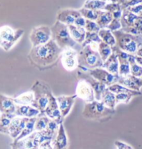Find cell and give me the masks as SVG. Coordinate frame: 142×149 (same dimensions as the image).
<instances>
[{
    "instance_id": "1",
    "label": "cell",
    "mask_w": 142,
    "mask_h": 149,
    "mask_svg": "<svg viewBox=\"0 0 142 149\" xmlns=\"http://www.w3.org/2000/svg\"><path fill=\"white\" fill-rule=\"evenodd\" d=\"M62 50L52 39L46 44L32 47L27 58L31 65L40 70H45L56 64L61 58Z\"/></svg>"
},
{
    "instance_id": "2",
    "label": "cell",
    "mask_w": 142,
    "mask_h": 149,
    "mask_svg": "<svg viewBox=\"0 0 142 149\" xmlns=\"http://www.w3.org/2000/svg\"><path fill=\"white\" fill-rule=\"evenodd\" d=\"M115 113L116 110L107 108L101 101L95 100L85 103L82 114L86 119L104 122L112 119Z\"/></svg>"
},
{
    "instance_id": "3",
    "label": "cell",
    "mask_w": 142,
    "mask_h": 149,
    "mask_svg": "<svg viewBox=\"0 0 142 149\" xmlns=\"http://www.w3.org/2000/svg\"><path fill=\"white\" fill-rule=\"evenodd\" d=\"M78 60V69L84 72H86L87 70L103 67L104 63L98 51L93 48L91 45H86L80 49Z\"/></svg>"
},
{
    "instance_id": "4",
    "label": "cell",
    "mask_w": 142,
    "mask_h": 149,
    "mask_svg": "<svg viewBox=\"0 0 142 149\" xmlns=\"http://www.w3.org/2000/svg\"><path fill=\"white\" fill-rule=\"evenodd\" d=\"M112 33L116 38V46L127 54L135 55L139 47L142 45V35H134L121 30Z\"/></svg>"
},
{
    "instance_id": "5",
    "label": "cell",
    "mask_w": 142,
    "mask_h": 149,
    "mask_svg": "<svg viewBox=\"0 0 142 149\" xmlns=\"http://www.w3.org/2000/svg\"><path fill=\"white\" fill-rule=\"evenodd\" d=\"M30 90L34 94V101L32 106L37 108L41 114H44L51 96L53 94L50 86L43 81L37 80L33 84Z\"/></svg>"
},
{
    "instance_id": "6",
    "label": "cell",
    "mask_w": 142,
    "mask_h": 149,
    "mask_svg": "<svg viewBox=\"0 0 142 149\" xmlns=\"http://www.w3.org/2000/svg\"><path fill=\"white\" fill-rule=\"evenodd\" d=\"M51 31L52 39L54 40L62 49L67 47H72L77 49V46L79 45L77 44L71 38L68 26L64 24L56 21L55 23L51 26Z\"/></svg>"
},
{
    "instance_id": "7",
    "label": "cell",
    "mask_w": 142,
    "mask_h": 149,
    "mask_svg": "<svg viewBox=\"0 0 142 149\" xmlns=\"http://www.w3.org/2000/svg\"><path fill=\"white\" fill-rule=\"evenodd\" d=\"M25 33L22 29H13L10 26L0 27V47L6 52H8L15 45Z\"/></svg>"
},
{
    "instance_id": "8",
    "label": "cell",
    "mask_w": 142,
    "mask_h": 149,
    "mask_svg": "<svg viewBox=\"0 0 142 149\" xmlns=\"http://www.w3.org/2000/svg\"><path fill=\"white\" fill-rule=\"evenodd\" d=\"M50 40H52V31L50 26L42 25L34 27L31 31L30 40L32 47L46 44Z\"/></svg>"
},
{
    "instance_id": "9",
    "label": "cell",
    "mask_w": 142,
    "mask_h": 149,
    "mask_svg": "<svg viewBox=\"0 0 142 149\" xmlns=\"http://www.w3.org/2000/svg\"><path fill=\"white\" fill-rule=\"evenodd\" d=\"M79 52L75 48L67 47L63 49L61 55V63L63 68L68 72H72L77 70L79 67L78 60Z\"/></svg>"
},
{
    "instance_id": "10",
    "label": "cell",
    "mask_w": 142,
    "mask_h": 149,
    "mask_svg": "<svg viewBox=\"0 0 142 149\" xmlns=\"http://www.w3.org/2000/svg\"><path fill=\"white\" fill-rule=\"evenodd\" d=\"M86 72H88L94 79L105 84L107 87L117 83L118 78H119V76H115L111 74L103 67H98V68L92 69V70H87Z\"/></svg>"
},
{
    "instance_id": "11",
    "label": "cell",
    "mask_w": 142,
    "mask_h": 149,
    "mask_svg": "<svg viewBox=\"0 0 142 149\" xmlns=\"http://www.w3.org/2000/svg\"><path fill=\"white\" fill-rule=\"evenodd\" d=\"M77 98L86 103H91L96 100L95 92L90 84L84 79H78L75 89Z\"/></svg>"
},
{
    "instance_id": "12",
    "label": "cell",
    "mask_w": 142,
    "mask_h": 149,
    "mask_svg": "<svg viewBox=\"0 0 142 149\" xmlns=\"http://www.w3.org/2000/svg\"><path fill=\"white\" fill-rule=\"evenodd\" d=\"M77 76L78 79L85 80V81H87L90 84L95 92L96 100L101 101L102 94H103L105 89L107 88L106 85L102 83L101 82H100V81H98L96 79H94L88 72H84V71L80 70L79 69H77Z\"/></svg>"
},
{
    "instance_id": "13",
    "label": "cell",
    "mask_w": 142,
    "mask_h": 149,
    "mask_svg": "<svg viewBox=\"0 0 142 149\" xmlns=\"http://www.w3.org/2000/svg\"><path fill=\"white\" fill-rule=\"evenodd\" d=\"M112 51L114 54H116L118 59V63H119L118 74H119V76H127L131 74L130 65L128 60L130 54L123 52L116 45L112 47Z\"/></svg>"
},
{
    "instance_id": "14",
    "label": "cell",
    "mask_w": 142,
    "mask_h": 149,
    "mask_svg": "<svg viewBox=\"0 0 142 149\" xmlns=\"http://www.w3.org/2000/svg\"><path fill=\"white\" fill-rule=\"evenodd\" d=\"M59 108L61 112V117L63 119L70 114L72 107L75 103L77 96L74 95H61L56 97Z\"/></svg>"
},
{
    "instance_id": "15",
    "label": "cell",
    "mask_w": 142,
    "mask_h": 149,
    "mask_svg": "<svg viewBox=\"0 0 142 149\" xmlns=\"http://www.w3.org/2000/svg\"><path fill=\"white\" fill-rule=\"evenodd\" d=\"M82 16L79 10L72 8H65L60 9L56 13V19L60 22L69 26V25L74 24L75 20L77 17Z\"/></svg>"
},
{
    "instance_id": "16",
    "label": "cell",
    "mask_w": 142,
    "mask_h": 149,
    "mask_svg": "<svg viewBox=\"0 0 142 149\" xmlns=\"http://www.w3.org/2000/svg\"><path fill=\"white\" fill-rule=\"evenodd\" d=\"M40 145L41 144L36 138V131L20 140L13 141L11 143V146H13L18 149H39Z\"/></svg>"
},
{
    "instance_id": "17",
    "label": "cell",
    "mask_w": 142,
    "mask_h": 149,
    "mask_svg": "<svg viewBox=\"0 0 142 149\" xmlns=\"http://www.w3.org/2000/svg\"><path fill=\"white\" fill-rule=\"evenodd\" d=\"M30 118L20 117L15 116L12 119L11 122L10 126L8 128V135L12 138L13 140H15L19 137L20 134L22 132V130L26 126L28 119Z\"/></svg>"
},
{
    "instance_id": "18",
    "label": "cell",
    "mask_w": 142,
    "mask_h": 149,
    "mask_svg": "<svg viewBox=\"0 0 142 149\" xmlns=\"http://www.w3.org/2000/svg\"><path fill=\"white\" fill-rule=\"evenodd\" d=\"M44 114H45L47 117L50 118V119L55 120L59 123H63V119L61 117V114L59 108L56 98L54 97V94L51 96L50 102H49L48 105L45 109Z\"/></svg>"
},
{
    "instance_id": "19",
    "label": "cell",
    "mask_w": 142,
    "mask_h": 149,
    "mask_svg": "<svg viewBox=\"0 0 142 149\" xmlns=\"http://www.w3.org/2000/svg\"><path fill=\"white\" fill-rule=\"evenodd\" d=\"M54 149H68L69 146L68 137L63 123H61L57 133L52 141Z\"/></svg>"
},
{
    "instance_id": "20",
    "label": "cell",
    "mask_w": 142,
    "mask_h": 149,
    "mask_svg": "<svg viewBox=\"0 0 142 149\" xmlns=\"http://www.w3.org/2000/svg\"><path fill=\"white\" fill-rule=\"evenodd\" d=\"M117 83L130 90L139 92L141 91L142 88V80L141 78L136 77L132 74L127 76H119Z\"/></svg>"
},
{
    "instance_id": "21",
    "label": "cell",
    "mask_w": 142,
    "mask_h": 149,
    "mask_svg": "<svg viewBox=\"0 0 142 149\" xmlns=\"http://www.w3.org/2000/svg\"><path fill=\"white\" fill-rule=\"evenodd\" d=\"M137 17L138 15L131 12L128 9H123V14H122V17L121 18V22L122 25L121 30L130 33Z\"/></svg>"
},
{
    "instance_id": "22",
    "label": "cell",
    "mask_w": 142,
    "mask_h": 149,
    "mask_svg": "<svg viewBox=\"0 0 142 149\" xmlns=\"http://www.w3.org/2000/svg\"><path fill=\"white\" fill-rule=\"evenodd\" d=\"M16 105L14 98L0 94V112L1 114H15Z\"/></svg>"
},
{
    "instance_id": "23",
    "label": "cell",
    "mask_w": 142,
    "mask_h": 149,
    "mask_svg": "<svg viewBox=\"0 0 142 149\" xmlns=\"http://www.w3.org/2000/svg\"><path fill=\"white\" fill-rule=\"evenodd\" d=\"M41 112L32 105H17L15 112V116L25 118H34L39 117Z\"/></svg>"
},
{
    "instance_id": "24",
    "label": "cell",
    "mask_w": 142,
    "mask_h": 149,
    "mask_svg": "<svg viewBox=\"0 0 142 149\" xmlns=\"http://www.w3.org/2000/svg\"><path fill=\"white\" fill-rule=\"evenodd\" d=\"M68 26L71 38L77 44L82 46L86 37V31L85 29L83 27L77 26L74 24L69 25Z\"/></svg>"
},
{
    "instance_id": "25",
    "label": "cell",
    "mask_w": 142,
    "mask_h": 149,
    "mask_svg": "<svg viewBox=\"0 0 142 149\" xmlns=\"http://www.w3.org/2000/svg\"><path fill=\"white\" fill-rule=\"evenodd\" d=\"M103 67L107 71H108L109 72H110L111 74L115 76H119L118 74L119 63H118V59L116 54L113 52L112 55L104 62Z\"/></svg>"
},
{
    "instance_id": "26",
    "label": "cell",
    "mask_w": 142,
    "mask_h": 149,
    "mask_svg": "<svg viewBox=\"0 0 142 149\" xmlns=\"http://www.w3.org/2000/svg\"><path fill=\"white\" fill-rule=\"evenodd\" d=\"M100 101H101L107 108L116 110V107L117 105V104H116V94L111 92L108 88L105 89V91L103 92Z\"/></svg>"
},
{
    "instance_id": "27",
    "label": "cell",
    "mask_w": 142,
    "mask_h": 149,
    "mask_svg": "<svg viewBox=\"0 0 142 149\" xmlns=\"http://www.w3.org/2000/svg\"><path fill=\"white\" fill-rule=\"evenodd\" d=\"M112 19L113 16L111 13L105 10H101L99 11L98 17L96 22L101 29H107Z\"/></svg>"
},
{
    "instance_id": "28",
    "label": "cell",
    "mask_w": 142,
    "mask_h": 149,
    "mask_svg": "<svg viewBox=\"0 0 142 149\" xmlns=\"http://www.w3.org/2000/svg\"><path fill=\"white\" fill-rule=\"evenodd\" d=\"M17 105H32L34 101V94L32 90L25 92L14 98Z\"/></svg>"
},
{
    "instance_id": "29",
    "label": "cell",
    "mask_w": 142,
    "mask_h": 149,
    "mask_svg": "<svg viewBox=\"0 0 142 149\" xmlns=\"http://www.w3.org/2000/svg\"><path fill=\"white\" fill-rule=\"evenodd\" d=\"M109 90H110L111 92H112L113 93L115 94H121V93H128V94H134L135 97H139V96H141L142 93L141 91H135L130 90V89L126 88V87L123 86L119 83H114L110 86L107 87Z\"/></svg>"
},
{
    "instance_id": "30",
    "label": "cell",
    "mask_w": 142,
    "mask_h": 149,
    "mask_svg": "<svg viewBox=\"0 0 142 149\" xmlns=\"http://www.w3.org/2000/svg\"><path fill=\"white\" fill-rule=\"evenodd\" d=\"M98 35L101 38L102 42L106 43L111 47H114L116 45V38L114 37L112 31L108 29H101L98 32Z\"/></svg>"
},
{
    "instance_id": "31",
    "label": "cell",
    "mask_w": 142,
    "mask_h": 149,
    "mask_svg": "<svg viewBox=\"0 0 142 149\" xmlns=\"http://www.w3.org/2000/svg\"><path fill=\"white\" fill-rule=\"evenodd\" d=\"M15 114H1L0 119V133L8 135V128Z\"/></svg>"
},
{
    "instance_id": "32",
    "label": "cell",
    "mask_w": 142,
    "mask_h": 149,
    "mask_svg": "<svg viewBox=\"0 0 142 149\" xmlns=\"http://www.w3.org/2000/svg\"><path fill=\"white\" fill-rule=\"evenodd\" d=\"M36 117L34 118H30L28 119L26 126H25V128L22 130V132H21V134H20L19 137H18L15 140L13 141H18L20 140V139H23V138L27 137V136L32 134L33 132H35V123H36Z\"/></svg>"
},
{
    "instance_id": "33",
    "label": "cell",
    "mask_w": 142,
    "mask_h": 149,
    "mask_svg": "<svg viewBox=\"0 0 142 149\" xmlns=\"http://www.w3.org/2000/svg\"><path fill=\"white\" fill-rule=\"evenodd\" d=\"M134 56L135 55H131V54L129 56L128 60L130 65V73L132 76L141 78L142 76V67L136 63Z\"/></svg>"
},
{
    "instance_id": "34",
    "label": "cell",
    "mask_w": 142,
    "mask_h": 149,
    "mask_svg": "<svg viewBox=\"0 0 142 149\" xmlns=\"http://www.w3.org/2000/svg\"><path fill=\"white\" fill-rule=\"evenodd\" d=\"M106 1H101V0H89L85 1L83 5L84 8H86L91 10H104L107 4Z\"/></svg>"
},
{
    "instance_id": "35",
    "label": "cell",
    "mask_w": 142,
    "mask_h": 149,
    "mask_svg": "<svg viewBox=\"0 0 142 149\" xmlns=\"http://www.w3.org/2000/svg\"><path fill=\"white\" fill-rule=\"evenodd\" d=\"M98 51L103 62L106 61L113 53L112 47L103 42H101L98 45Z\"/></svg>"
},
{
    "instance_id": "36",
    "label": "cell",
    "mask_w": 142,
    "mask_h": 149,
    "mask_svg": "<svg viewBox=\"0 0 142 149\" xmlns=\"http://www.w3.org/2000/svg\"><path fill=\"white\" fill-rule=\"evenodd\" d=\"M50 119L45 114H40L39 117H36L35 123V131H42L46 129L50 122Z\"/></svg>"
},
{
    "instance_id": "37",
    "label": "cell",
    "mask_w": 142,
    "mask_h": 149,
    "mask_svg": "<svg viewBox=\"0 0 142 149\" xmlns=\"http://www.w3.org/2000/svg\"><path fill=\"white\" fill-rule=\"evenodd\" d=\"M102 42L101 38H100L98 33H90L86 32V37L84 41L83 44L82 45V47H84L86 45L93 44V43H98L100 44Z\"/></svg>"
},
{
    "instance_id": "38",
    "label": "cell",
    "mask_w": 142,
    "mask_h": 149,
    "mask_svg": "<svg viewBox=\"0 0 142 149\" xmlns=\"http://www.w3.org/2000/svg\"><path fill=\"white\" fill-rule=\"evenodd\" d=\"M78 10L85 19L92 21H96L97 19L100 11V10H91V9L84 8V7L78 9Z\"/></svg>"
},
{
    "instance_id": "39",
    "label": "cell",
    "mask_w": 142,
    "mask_h": 149,
    "mask_svg": "<svg viewBox=\"0 0 142 149\" xmlns=\"http://www.w3.org/2000/svg\"><path fill=\"white\" fill-rule=\"evenodd\" d=\"M135 96L128 93H121L116 94V104H128Z\"/></svg>"
},
{
    "instance_id": "40",
    "label": "cell",
    "mask_w": 142,
    "mask_h": 149,
    "mask_svg": "<svg viewBox=\"0 0 142 149\" xmlns=\"http://www.w3.org/2000/svg\"><path fill=\"white\" fill-rule=\"evenodd\" d=\"M84 29L86 32L90 33H98L101 29L96 21L89 20V19H86V24H85Z\"/></svg>"
},
{
    "instance_id": "41",
    "label": "cell",
    "mask_w": 142,
    "mask_h": 149,
    "mask_svg": "<svg viewBox=\"0 0 142 149\" xmlns=\"http://www.w3.org/2000/svg\"><path fill=\"white\" fill-rule=\"evenodd\" d=\"M121 5L119 4L118 3H113V2H107L106 6H105L104 10H106V11H108L111 13H113L117 11V10H121Z\"/></svg>"
},
{
    "instance_id": "42",
    "label": "cell",
    "mask_w": 142,
    "mask_h": 149,
    "mask_svg": "<svg viewBox=\"0 0 142 149\" xmlns=\"http://www.w3.org/2000/svg\"><path fill=\"white\" fill-rule=\"evenodd\" d=\"M122 28V25L121 22V19H114L113 18L112 21L111 22L109 26H107V29L110 30L111 31H116L121 30Z\"/></svg>"
},
{
    "instance_id": "43",
    "label": "cell",
    "mask_w": 142,
    "mask_h": 149,
    "mask_svg": "<svg viewBox=\"0 0 142 149\" xmlns=\"http://www.w3.org/2000/svg\"><path fill=\"white\" fill-rule=\"evenodd\" d=\"M142 3V0H129L127 2L123 3V5H121L122 9H125L127 8H130V7H132L136 6V5L140 4Z\"/></svg>"
},
{
    "instance_id": "44",
    "label": "cell",
    "mask_w": 142,
    "mask_h": 149,
    "mask_svg": "<svg viewBox=\"0 0 142 149\" xmlns=\"http://www.w3.org/2000/svg\"><path fill=\"white\" fill-rule=\"evenodd\" d=\"M127 9H128L129 10H130L131 12H132L133 13L135 14V15L142 17V3H140V4L136 5V6H134L127 8Z\"/></svg>"
},
{
    "instance_id": "45",
    "label": "cell",
    "mask_w": 142,
    "mask_h": 149,
    "mask_svg": "<svg viewBox=\"0 0 142 149\" xmlns=\"http://www.w3.org/2000/svg\"><path fill=\"white\" fill-rule=\"evenodd\" d=\"M114 143H115V146L117 149H134L129 144L121 141H116Z\"/></svg>"
},
{
    "instance_id": "46",
    "label": "cell",
    "mask_w": 142,
    "mask_h": 149,
    "mask_svg": "<svg viewBox=\"0 0 142 149\" xmlns=\"http://www.w3.org/2000/svg\"><path fill=\"white\" fill-rule=\"evenodd\" d=\"M85 24H86V19L82 15L75 19L74 22V25L79 27H83V28L85 27Z\"/></svg>"
},
{
    "instance_id": "47",
    "label": "cell",
    "mask_w": 142,
    "mask_h": 149,
    "mask_svg": "<svg viewBox=\"0 0 142 149\" xmlns=\"http://www.w3.org/2000/svg\"><path fill=\"white\" fill-rule=\"evenodd\" d=\"M39 149H54L52 141H46L41 143Z\"/></svg>"
},
{
    "instance_id": "48",
    "label": "cell",
    "mask_w": 142,
    "mask_h": 149,
    "mask_svg": "<svg viewBox=\"0 0 142 149\" xmlns=\"http://www.w3.org/2000/svg\"><path fill=\"white\" fill-rule=\"evenodd\" d=\"M134 57H135V61L136 63L142 67V57H139V56H134Z\"/></svg>"
},
{
    "instance_id": "49",
    "label": "cell",
    "mask_w": 142,
    "mask_h": 149,
    "mask_svg": "<svg viewBox=\"0 0 142 149\" xmlns=\"http://www.w3.org/2000/svg\"><path fill=\"white\" fill-rule=\"evenodd\" d=\"M135 56H139V57H142V45H140V46L139 47L137 51H136Z\"/></svg>"
},
{
    "instance_id": "50",
    "label": "cell",
    "mask_w": 142,
    "mask_h": 149,
    "mask_svg": "<svg viewBox=\"0 0 142 149\" xmlns=\"http://www.w3.org/2000/svg\"><path fill=\"white\" fill-rule=\"evenodd\" d=\"M127 1H129V0H118V3H119V4L123 5V3H125V2H127Z\"/></svg>"
},
{
    "instance_id": "51",
    "label": "cell",
    "mask_w": 142,
    "mask_h": 149,
    "mask_svg": "<svg viewBox=\"0 0 142 149\" xmlns=\"http://www.w3.org/2000/svg\"><path fill=\"white\" fill-rule=\"evenodd\" d=\"M118 0H110V2H113V3H118Z\"/></svg>"
},
{
    "instance_id": "52",
    "label": "cell",
    "mask_w": 142,
    "mask_h": 149,
    "mask_svg": "<svg viewBox=\"0 0 142 149\" xmlns=\"http://www.w3.org/2000/svg\"><path fill=\"white\" fill-rule=\"evenodd\" d=\"M86 1H89V0H86ZM101 1H106V2H110V0H101Z\"/></svg>"
},
{
    "instance_id": "53",
    "label": "cell",
    "mask_w": 142,
    "mask_h": 149,
    "mask_svg": "<svg viewBox=\"0 0 142 149\" xmlns=\"http://www.w3.org/2000/svg\"><path fill=\"white\" fill-rule=\"evenodd\" d=\"M11 149H18V148H15V147H13V146H11Z\"/></svg>"
},
{
    "instance_id": "54",
    "label": "cell",
    "mask_w": 142,
    "mask_h": 149,
    "mask_svg": "<svg viewBox=\"0 0 142 149\" xmlns=\"http://www.w3.org/2000/svg\"><path fill=\"white\" fill-rule=\"evenodd\" d=\"M1 113L0 112V119H1Z\"/></svg>"
},
{
    "instance_id": "55",
    "label": "cell",
    "mask_w": 142,
    "mask_h": 149,
    "mask_svg": "<svg viewBox=\"0 0 142 149\" xmlns=\"http://www.w3.org/2000/svg\"><path fill=\"white\" fill-rule=\"evenodd\" d=\"M141 80H142V76H141Z\"/></svg>"
},
{
    "instance_id": "56",
    "label": "cell",
    "mask_w": 142,
    "mask_h": 149,
    "mask_svg": "<svg viewBox=\"0 0 142 149\" xmlns=\"http://www.w3.org/2000/svg\"><path fill=\"white\" fill-rule=\"evenodd\" d=\"M141 35H142V33H141Z\"/></svg>"
}]
</instances>
